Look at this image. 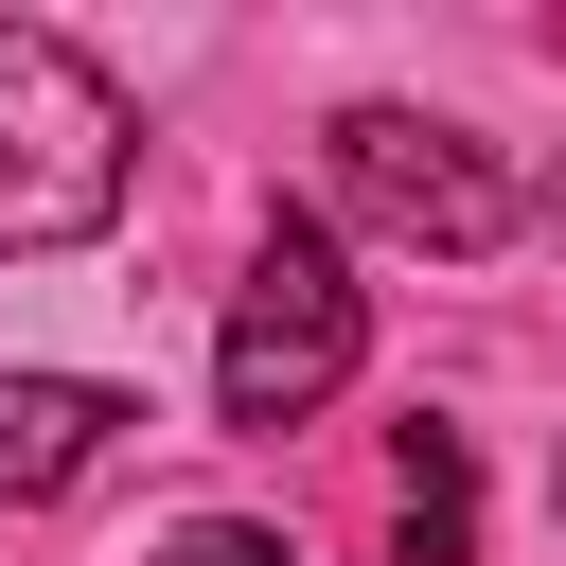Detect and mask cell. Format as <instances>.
Instances as JSON below:
<instances>
[{
  "label": "cell",
  "instance_id": "cell-1",
  "mask_svg": "<svg viewBox=\"0 0 566 566\" xmlns=\"http://www.w3.org/2000/svg\"><path fill=\"white\" fill-rule=\"evenodd\" d=\"M354 354H371V301H354V265H336V230L283 212V230L248 248V283H230L212 424H230V442H283V424H318V407L354 389Z\"/></svg>",
  "mask_w": 566,
  "mask_h": 566
},
{
  "label": "cell",
  "instance_id": "cell-2",
  "mask_svg": "<svg viewBox=\"0 0 566 566\" xmlns=\"http://www.w3.org/2000/svg\"><path fill=\"white\" fill-rule=\"evenodd\" d=\"M124 88L71 53V35H35V18H0V265H35V248H88L106 212H124Z\"/></svg>",
  "mask_w": 566,
  "mask_h": 566
},
{
  "label": "cell",
  "instance_id": "cell-3",
  "mask_svg": "<svg viewBox=\"0 0 566 566\" xmlns=\"http://www.w3.org/2000/svg\"><path fill=\"white\" fill-rule=\"evenodd\" d=\"M336 195L371 212V230H407V248H513V159L495 142H460V124H424V106H336Z\"/></svg>",
  "mask_w": 566,
  "mask_h": 566
},
{
  "label": "cell",
  "instance_id": "cell-4",
  "mask_svg": "<svg viewBox=\"0 0 566 566\" xmlns=\"http://www.w3.org/2000/svg\"><path fill=\"white\" fill-rule=\"evenodd\" d=\"M106 442H124V389H88V371H0V513H53Z\"/></svg>",
  "mask_w": 566,
  "mask_h": 566
},
{
  "label": "cell",
  "instance_id": "cell-5",
  "mask_svg": "<svg viewBox=\"0 0 566 566\" xmlns=\"http://www.w3.org/2000/svg\"><path fill=\"white\" fill-rule=\"evenodd\" d=\"M389 513H407V566H460V548H478V460H460V424H407Z\"/></svg>",
  "mask_w": 566,
  "mask_h": 566
},
{
  "label": "cell",
  "instance_id": "cell-6",
  "mask_svg": "<svg viewBox=\"0 0 566 566\" xmlns=\"http://www.w3.org/2000/svg\"><path fill=\"white\" fill-rule=\"evenodd\" d=\"M159 566H301V548H283V531H248V513H177V531H159Z\"/></svg>",
  "mask_w": 566,
  "mask_h": 566
},
{
  "label": "cell",
  "instance_id": "cell-7",
  "mask_svg": "<svg viewBox=\"0 0 566 566\" xmlns=\"http://www.w3.org/2000/svg\"><path fill=\"white\" fill-rule=\"evenodd\" d=\"M548 513H566V478H548Z\"/></svg>",
  "mask_w": 566,
  "mask_h": 566
}]
</instances>
